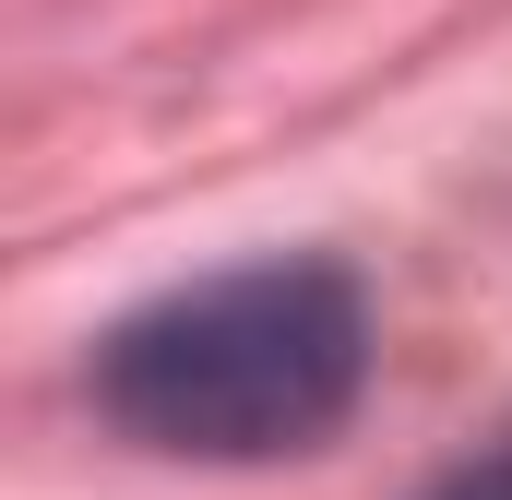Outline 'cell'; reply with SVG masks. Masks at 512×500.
Wrapping results in <instances>:
<instances>
[{
	"instance_id": "obj_1",
	"label": "cell",
	"mask_w": 512,
	"mask_h": 500,
	"mask_svg": "<svg viewBox=\"0 0 512 500\" xmlns=\"http://www.w3.org/2000/svg\"><path fill=\"white\" fill-rule=\"evenodd\" d=\"M370 381V298L334 262H239L155 310H131L96 346V405L143 453L262 465L346 429Z\"/></svg>"
},
{
	"instance_id": "obj_2",
	"label": "cell",
	"mask_w": 512,
	"mask_h": 500,
	"mask_svg": "<svg viewBox=\"0 0 512 500\" xmlns=\"http://www.w3.org/2000/svg\"><path fill=\"white\" fill-rule=\"evenodd\" d=\"M429 500H512V429H501V441H477V453H465Z\"/></svg>"
}]
</instances>
